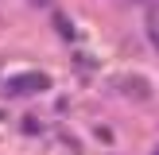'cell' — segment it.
<instances>
[{
	"mask_svg": "<svg viewBox=\"0 0 159 155\" xmlns=\"http://www.w3.org/2000/svg\"><path fill=\"white\" fill-rule=\"evenodd\" d=\"M116 89H132L128 97H152V85L144 78H116Z\"/></svg>",
	"mask_w": 159,
	"mask_h": 155,
	"instance_id": "cell-2",
	"label": "cell"
},
{
	"mask_svg": "<svg viewBox=\"0 0 159 155\" xmlns=\"http://www.w3.org/2000/svg\"><path fill=\"white\" fill-rule=\"evenodd\" d=\"M54 27H58V35H62V39H78V31L70 27V20H66L62 12H54Z\"/></svg>",
	"mask_w": 159,
	"mask_h": 155,
	"instance_id": "cell-3",
	"label": "cell"
},
{
	"mask_svg": "<svg viewBox=\"0 0 159 155\" xmlns=\"http://www.w3.org/2000/svg\"><path fill=\"white\" fill-rule=\"evenodd\" d=\"M4 89L12 93V97H35V93L51 89V74H39V70H31V74H12L4 82Z\"/></svg>",
	"mask_w": 159,
	"mask_h": 155,
	"instance_id": "cell-1",
	"label": "cell"
},
{
	"mask_svg": "<svg viewBox=\"0 0 159 155\" xmlns=\"http://www.w3.org/2000/svg\"><path fill=\"white\" fill-rule=\"evenodd\" d=\"M155 155H159V151H155Z\"/></svg>",
	"mask_w": 159,
	"mask_h": 155,
	"instance_id": "cell-4",
	"label": "cell"
}]
</instances>
